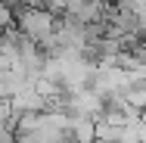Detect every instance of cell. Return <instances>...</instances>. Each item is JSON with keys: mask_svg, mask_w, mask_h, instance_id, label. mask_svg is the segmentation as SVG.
<instances>
[{"mask_svg": "<svg viewBox=\"0 0 146 143\" xmlns=\"http://www.w3.org/2000/svg\"><path fill=\"white\" fill-rule=\"evenodd\" d=\"M16 28L19 34H25L28 41H34L37 47H44L53 34H56L59 19L50 13V9H40V6H19L16 13Z\"/></svg>", "mask_w": 146, "mask_h": 143, "instance_id": "obj_1", "label": "cell"}, {"mask_svg": "<svg viewBox=\"0 0 146 143\" xmlns=\"http://www.w3.org/2000/svg\"><path fill=\"white\" fill-rule=\"evenodd\" d=\"M140 37L146 41V16H140Z\"/></svg>", "mask_w": 146, "mask_h": 143, "instance_id": "obj_2", "label": "cell"}, {"mask_svg": "<svg viewBox=\"0 0 146 143\" xmlns=\"http://www.w3.org/2000/svg\"><path fill=\"white\" fill-rule=\"evenodd\" d=\"M19 143H34V140H28V137H22V140H19Z\"/></svg>", "mask_w": 146, "mask_h": 143, "instance_id": "obj_3", "label": "cell"}]
</instances>
